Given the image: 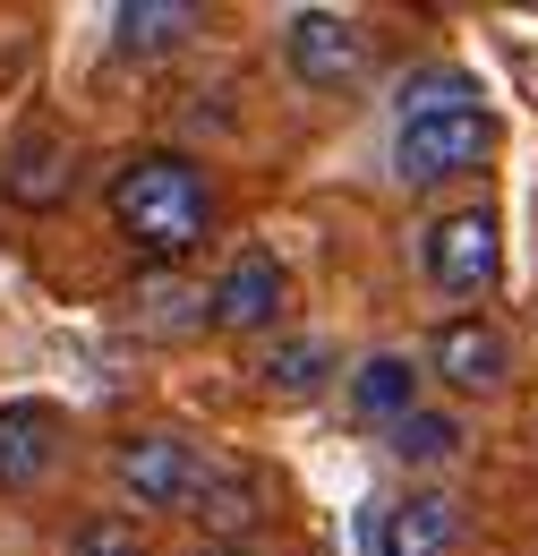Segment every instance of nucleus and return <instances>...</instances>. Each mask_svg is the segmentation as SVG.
<instances>
[{"label": "nucleus", "instance_id": "f257e3e1", "mask_svg": "<svg viewBox=\"0 0 538 556\" xmlns=\"http://www.w3.org/2000/svg\"><path fill=\"white\" fill-rule=\"evenodd\" d=\"M112 223H120V240L145 266H180L205 240V223H214V198H205L189 154H137L112 180Z\"/></svg>", "mask_w": 538, "mask_h": 556}, {"label": "nucleus", "instance_id": "f03ea898", "mask_svg": "<svg viewBox=\"0 0 538 556\" xmlns=\"http://www.w3.org/2000/svg\"><path fill=\"white\" fill-rule=\"evenodd\" d=\"M496 146V121L487 112H445V121H402L394 138V172L410 189H436V180H462L478 172V154Z\"/></svg>", "mask_w": 538, "mask_h": 556}, {"label": "nucleus", "instance_id": "7ed1b4c3", "mask_svg": "<svg viewBox=\"0 0 538 556\" xmlns=\"http://www.w3.org/2000/svg\"><path fill=\"white\" fill-rule=\"evenodd\" d=\"M282 52H291V77H299V86L342 94V86L368 77V26L342 17V9H299L291 35H282Z\"/></svg>", "mask_w": 538, "mask_h": 556}, {"label": "nucleus", "instance_id": "20e7f679", "mask_svg": "<svg viewBox=\"0 0 538 556\" xmlns=\"http://www.w3.org/2000/svg\"><path fill=\"white\" fill-rule=\"evenodd\" d=\"M112 471H120V488H129L137 505L189 514L214 463H205V454L189 445V437H163V428H154V437H129V445H120V463H112Z\"/></svg>", "mask_w": 538, "mask_h": 556}, {"label": "nucleus", "instance_id": "39448f33", "mask_svg": "<svg viewBox=\"0 0 538 556\" xmlns=\"http://www.w3.org/2000/svg\"><path fill=\"white\" fill-rule=\"evenodd\" d=\"M496 266H504V240H496V214L487 206H462V214H445L436 231H427V275L445 282V291H487L496 282Z\"/></svg>", "mask_w": 538, "mask_h": 556}, {"label": "nucleus", "instance_id": "423d86ee", "mask_svg": "<svg viewBox=\"0 0 538 556\" xmlns=\"http://www.w3.org/2000/svg\"><path fill=\"white\" fill-rule=\"evenodd\" d=\"M205 317H214L222 334H257V326H273V317H282V266H273L266 249H240V257L222 266V282L205 291Z\"/></svg>", "mask_w": 538, "mask_h": 556}, {"label": "nucleus", "instance_id": "0eeeda50", "mask_svg": "<svg viewBox=\"0 0 538 556\" xmlns=\"http://www.w3.org/2000/svg\"><path fill=\"white\" fill-rule=\"evenodd\" d=\"M504 334L496 326H478V317H453V326H436V343H427V368L445 377V386H462V394H496L504 386Z\"/></svg>", "mask_w": 538, "mask_h": 556}, {"label": "nucleus", "instance_id": "6e6552de", "mask_svg": "<svg viewBox=\"0 0 538 556\" xmlns=\"http://www.w3.org/2000/svg\"><path fill=\"white\" fill-rule=\"evenodd\" d=\"M61 454V419L52 403H9L0 412V488H35Z\"/></svg>", "mask_w": 538, "mask_h": 556}, {"label": "nucleus", "instance_id": "1a4fd4ad", "mask_svg": "<svg viewBox=\"0 0 538 556\" xmlns=\"http://www.w3.org/2000/svg\"><path fill=\"white\" fill-rule=\"evenodd\" d=\"M453 540H462V514H453V496L419 488V496H402V505L385 514V531H376V556H445Z\"/></svg>", "mask_w": 538, "mask_h": 556}, {"label": "nucleus", "instance_id": "9d476101", "mask_svg": "<svg viewBox=\"0 0 538 556\" xmlns=\"http://www.w3.org/2000/svg\"><path fill=\"white\" fill-rule=\"evenodd\" d=\"M189 514L205 522V548H240V540L266 522V488L248 480V471H205V488H197Z\"/></svg>", "mask_w": 538, "mask_h": 556}, {"label": "nucleus", "instance_id": "9b49d317", "mask_svg": "<svg viewBox=\"0 0 538 556\" xmlns=\"http://www.w3.org/2000/svg\"><path fill=\"white\" fill-rule=\"evenodd\" d=\"M68 180H77V163H68V146H61V138H26L9 163H0V198H9V206H35V214L61 206Z\"/></svg>", "mask_w": 538, "mask_h": 556}, {"label": "nucleus", "instance_id": "f8f14e48", "mask_svg": "<svg viewBox=\"0 0 538 556\" xmlns=\"http://www.w3.org/2000/svg\"><path fill=\"white\" fill-rule=\"evenodd\" d=\"M197 26H205L197 0H129V9L112 17V43L137 52V61H154V52H180Z\"/></svg>", "mask_w": 538, "mask_h": 556}, {"label": "nucleus", "instance_id": "ddd939ff", "mask_svg": "<svg viewBox=\"0 0 538 556\" xmlns=\"http://www.w3.org/2000/svg\"><path fill=\"white\" fill-rule=\"evenodd\" d=\"M350 403H359V419H385V428H394V419L419 412V368H410L402 351H376V359L350 377Z\"/></svg>", "mask_w": 538, "mask_h": 556}, {"label": "nucleus", "instance_id": "4468645a", "mask_svg": "<svg viewBox=\"0 0 538 556\" xmlns=\"http://www.w3.org/2000/svg\"><path fill=\"white\" fill-rule=\"evenodd\" d=\"M325 368H334V351L299 334V343H273V351H266L257 386H266V394H282V403H299V394H317V386H325Z\"/></svg>", "mask_w": 538, "mask_h": 556}, {"label": "nucleus", "instance_id": "2eb2a0df", "mask_svg": "<svg viewBox=\"0 0 538 556\" xmlns=\"http://www.w3.org/2000/svg\"><path fill=\"white\" fill-rule=\"evenodd\" d=\"M394 454H402V463H453V454H462V419H445V412L394 419Z\"/></svg>", "mask_w": 538, "mask_h": 556}, {"label": "nucleus", "instance_id": "dca6fc26", "mask_svg": "<svg viewBox=\"0 0 538 556\" xmlns=\"http://www.w3.org/2000/svg\"><path fill=\"white\" fill-rule=\"evenodd\" d=\"M478 86L462 70H427V77H410L402 86V121H445V112H478L471 103Z\"/></svg>", "mask_w": 538, "mask_h": 556}, {"label": "nucleus", "instance_id": "f3484780", "mask_svg": "<svg viewBox=\"0 0 538 556\" xmlns=\"http://www.w3.org/2000/svg\"><path fill=\"white\" fill-rule=\"evenodd\" d=\"M68 556H137V531L129 522H86V531L68 540Z\"/></svg>", "mask_w": 538, "mask_h": 556}, {"label": "nucleus", "instance_id": "a211bd4d", "mask_svg": "<svg viewBox=\"0 0 538 556\" xmlns=\"http://www.w3.org/2000/svg\"><path fill=\"white\" fill-rule=\"evenodd\" d=\"M197 556H257V548H197Z\"/></svg>", "mask_w": 538, "mask_h": 556}, {"label": "nucleus", "instance_id": "6ab92c4d", "mask_svg": "<svg viewBox=\"0 0 538 556\" xmlns=\"http://www.w3.org/2000/svg\"><path fill=\"white\" fill-rule=\"evenodd\" d=\"M137 556H145V548H137Z\"/></svg>", "mask_w": 538, "mask_h": 556}]
</instances>
